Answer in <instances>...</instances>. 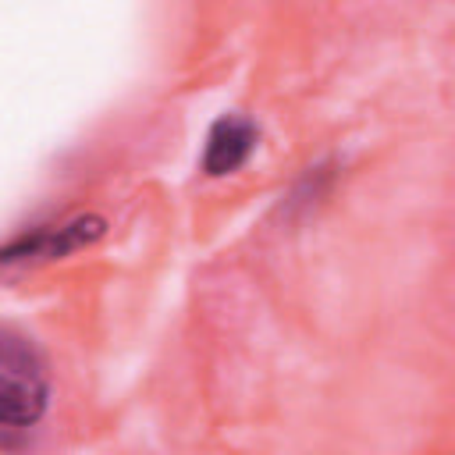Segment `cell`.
<instances>
[{"label":"cell","instance_id":"cell-1","mask_svg":"<svg viewBox=\"0 0 455 455\" xmlns=\"http://www.w3.org/2000/svg\"><path fill=\"white\" fill-rule=\"evenodd\" d=\"M50 405V380L36 345L14 331L0 334V427L28 430Z\"/></svg>","mask_w":455,"mask_h":455},{"label":"cell","instance_id":"cell-2","mask_svg":"<svg viewBox=\"0 0 455 455\" xmlns=\"http://www.w3.org/2000/svg\"><path fill=\"white\" fill-rule=\"evenodd\" d=\"M107 231V220L100 213H78L71 220H60V224H46V228H28L25 235L11 238L0 252V259L7 267L14 263H32V259H60V256H71L78 249H89L92 242H100Z\"/></svg>","mask_w":455,"mask_h":455},{"label":"cell","instance_id":"cell-3","mask_svg":"<svg viewBox=\"0 0 455 455\" xmlns=\"http://www.w3.org/2000/svg\"><path fill=\"white\" fill-rule=\"evenodd\" d=\"M256 142H259V128L242 117V114H224L210 124L206 132V146H203V174L206 178H224V174H235L252 153H256Z\"/></svg>","mask_w":455,"mask_h":455}]
</instances>
